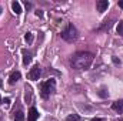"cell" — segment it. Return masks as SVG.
<instances>
[{"label": "cell", "instance_id": "obj_1", "mask_svg": "<svg viewBox=\"0 0 123 121\" xmlns=\"http://www.w3.org/2000/svg\"><path fill=\"white\" fill-rule=\"evenodd\" d=\"M93 59H94V56L92 53H89V51H79L70 60L72 68H74V70H86V68L90 67V64L93 63Z\"/></svg>", "mask_w": 123, "mask_h": 121}, {"label": "cell", "instance_id": "obj_2", "mask_svg": "<svg viewBox=\"0 0 123 121\" xmlns=\"http://www.w3.org/2000/svg\"><path fill=\"white\" fill-rule=\"evenodd\" d=\"M62 38L63 40H66L67 43H73V41H76L77 40V37H79V33H77V29L70 23V24H67V27L64 29V30L62 31Z\"/></svg>", "mask_w": 123, "mask_h": 121}, {"label": "cell", "instance_id": "obj_3", "mask_svg": "<svg viewBox=\"0 0 123 121\" xmlns=\"http://www.w3.org/2000/svg\"><path fill=\"white\" fill-rule=\"evenodd\" d=\"M55 90H56V81L53 78H50V80L40 84V94H42L43 98H49L55 93Z\"/></svg>", "mask_w": 123, "mask_h": 121}, {"label": "cell", "instance_id": "obj_4", "mask_svg": "<svg viewBox=\"0 0 123 121\" xmlns=\"http://www.w3.org/2000/svg\"><path fill=\"white\" fill-rule=\"evenodd\" d=\"M27 76H29V80H33V81L39 80V77L42 76V68H40V66H39V64L33 66V68H30V71H29Z\"/></svg>", "mask_w": 123, "mask_h": 121}, {"label": "cell", "instance_id": "obj_5", "mask_svg": "<svg viewBox=\"0 0 123 121\" xmlns=\"http://www.w3.org/2000/svg\"><path fill=\"white\" fill-rule=\"evenodd\" d=\"M107 7H109V1L107 0H99V1H96V9H97L99 13H103L105 10H107Z\"/></svg>", "mask_w": 123, "mask_h": 121}, {"label": "cell", "instance_id": "obj_6", "mask_svg": "<svg viewBox=\"0 0 123 121\" xmlns=\"http://www.w3.org/2000/svg\"><path fill=\"white\" fill-rule=\"evenodd\" d=\"M20 77H22V74H20V71H13L10 76H9V84H16L19 80H20Z\"/></svg>", "mask_w": 123, "mask_h": 121}, {"label": "cell", "instance_id": "obj_7", "mask_svg": "<svg viewBox=\"0 0 123 121\" xmlns=\"http://www.w3.org/2000/svg\"><path fill=\"white\" fill-rule=\"evenodd\" d=\"M31 63V51H27V50H23V64L27 66Z\"/></svg>", "mask_w": 123, "mask_h": 121}, {"label": "cell", "instance_id": "obj_8", "mask_svg": "<svg viewBox=\"0 0 123 121\" xmlns=\"http://www.w3.org/2000/svg\"><path fill=\"white\" fill-rule=\"evenodd\" d=\"M29 121H36L39 118V113H37V110L34 108V107H31L30 110H29Z\"/></svg>", "mask_w": 123, "mask_h": 121}, {"label": "cell", "instance_id": "obj_9", "mask_svg": "<svg viewBox=\"0 0 123 121\" xmlns=\"http://www.w3.org/2000/svg\"><path fill=\"white\" fill-rule=\"evenodd\" d=\"M112 108H113L115 111H117V113H122L123 111V100H117V101H115V103L112 104Z\"/></svg>", "mask_w": 123, "mask_h": 121}, {"label": "cell", "instance_id": "obj_10", "mask_svg": "<svg viewBox=\"0 0 123 121\" xmlns=\"http://www.w3.org/2000/svg\"><path fill=\"white\" fill-rule=\"evenodd\" d=\"M14 116H13V120L14 121H23L25 120V114H23V111L22 110H14V113H13Z\"/></svg>", "mask_w": 123, "mask_h": 121}, {"label": "cell", "instance_id": "obj_11", "mask_svg": "<svg viewBox=\"0 0 123 121\" xmlns=\"http://www.w3.org/2000/svg\"><path fill=\"white\" fill-rule=\"evenodd\" d=\"M12 9H13V11H14L16 14H20V13H22V6H20L19 1H13V3H12Z\"/></svg>", "mask_w": 123, "mask_h": 121}, {"label": "cell", "instance_id": "obj_12", "mask_svg": "<svg viewBox=\"0 0 123 121\" xmlns=\"http://www.w3.org/2000/svg\"><path fill=\"white\" fill-rule=\"evenodd\" d=\"M66 121H80V116H77V114H70V116H67Z\"/></svg>", "mask_w": 123, "mask_h": 121}, {"label": "cell", "instance_id": "obj_13", "mask_svg": "<svg viewBox=\"0 0 123 121\" xmlns=\"http://www.w3.org/2000/svg\"><path fill=\"white\" fill-rule=\"evenodd\" d=\"M117 34L123 37V20L119 22V24H117Z\"/></svg>", "mask_w": 123, "mask_h": 121}, {"label": "cell", "instance_id": "obj_14", "mask_svg": "<svg viewBox=\"0 0 123 121\" xmlns=\"http://www.w3.org/2000/svg\"><path fill=\"white\" fill-rule=\"evenodd\" d=\"M110 27H112V22H105V24H103V26H102L99 30H106V29L109 30Z\"/></svg>", "mask_w": 123, "mask_h": 121}, {"label": "cell", "instance_id": "obj_15", "mask_svg": "<svg viewBox=\"0 0 123 121\" xmlns=\"http://www.w3.org/2000/svg\"><path fill=\"white\" fill-rule=\"evenodd\" d=\"M99 95H100V97H103V98H106V97H109V93H107L106 88H102V90L99 91Z\"/></svg>", "mask_w": 123, "mask_h": 121}, {"label": "cell", "instance_id": "obj_16", "mask_svg": "<svg viewBox=\"0 0 123 121\" xmlns=\"http://www.w3.org/2000/svg\"><path fill=\"white\" fill-rule=\"evenodd\" d=\"M25 38H26V41H27V43H31V40H33V36H31V33H26Z\"/></svg>", "mask_w": 123, "mask_h": 121}, {"label": "cell", "instance_id": "obj_17", "mask_svg": "<svg viewBox=\"0 0 123 121\" xmlns=\"http://www.w3.org/2000/svg\"><path fill=\"white\" fill-rule=\"evenodd\" d=\"M113 63H115V64H120V59H117V57H113Z\"/></svg>", "mask_w": 123, "mask_h": 121}, {"label": "cell", "instance_id": "obj_18", "mask_svg": "<svg viewBox=\"0 0 123 121\" xmlns=\"http://www.w3.org/2000/svg\"><path fill=\"white\" fill-rule=\"evenodd\" d=\"M42 14H43V13H42L40 10H37V11H36V16H39V17H42Z\"/></svg>", "mask_w": 123, "mask_h": 121}, {"label": "cell", "instance_id": "obj_19", "mask_svg": "<svg viewBox=\"0 0 123 121\" xmlns=\"http://www.w3.org/2000/svg\"><path fill=\"white\" fill-rule=\"evenodd\" d=\"M117 4H119V7H120V9H123V0H119V3H117Z\"/></svg>", "mask_w": 123, "mask_h": 121}, {"label": "cell", "instance_id": "obj_20", "mask_svg": "<svg viewBox=\"0 0 123 121\" xmlns=\"http://www.w3.org/2000/svg\"><path fill=\"white\" fill-rule=\"evenodd\" d=\"M25 6H26V9H30V7H31V4H30V3H27V1L25 3Z\"/></svg>", "mask_w": 123, "mask_h": 121}, {"label": "cell", "instance_id": "obj_21", "mask_svg": "<svg viewBox=\"0 0 123 121\" xmlns=\"http://www.w3.org/2000/svg\"><path fill=\"white\" fill-rule=\"evenodd\" d=\"M90 121H102V118H92Z\"/></svg>", "mask_w": 123, "mask_h": 121}, {"label": "cell", "instance_id": "obj_22", "mask_svg": "<svg viewBox=\"0 0 123 121\" xmlns=\"http://www.w3.org/2000/svg\"><path fill=\"white\" fill-rule=\"evenodd\" d=\"M0 103H1V98H0Z\"/></svg>", "mask_w": 123, "mask_h": 121}]
</instances>
